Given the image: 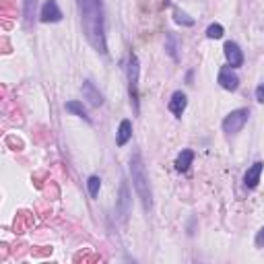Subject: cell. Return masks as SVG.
Returning <instances> with one entry per match:
<instances>
[{
  "label": "cell",
  "mask_w": 264,
  "mask_h": 264,
  "mask_svg": "<svg viewBox=\"0 0 264 264\" xmlns=\"http://www.w3.org/2000/svg\"><path fill=\"white\" fill-rule=\"evenodd\" d=\"M130 176H132V186L138 194V198L143 202V208L149 213L151 206H153V194H151V186H149V177L145 172V163L141 153H134L132 159H130Z\"/></svg>",
  "instance_id": "obj_2"
},
{
  "label": "cell",
  "mask_w": 264,
  "mask_h": 264,
  "mask_svg": "<svg viewBox=\"0 0 264 264\" xmlns=\"http://www.w3.org/2000/svg\"><path fill=\"white\" fill-rule=\"evenodd\" d=\"M219 85L223 87L225 91H235L240 87V79L238 75H235L231 68H221V73H219Z\"/></svg>",
  "instance_id": "obj_7"
},
{
  "label": "cell",
  "mask_w": 264,
  "mask_h": 264,
  "mask_svg": "<svg viewBox=\"0 0 264 264\" xmlns=\"http://www.w3.org/2000/svg\"><path fill=\"white\" fill-rule=\"evenodd\" d=\"M130 136H132V124H130V120H122L120 122V128H118V136H116L118 147L126 145L130 141Z\"/></svg>",
  "instance_id": "obj_11"
},
{
  "label": "cell",
  "mask_w": 264,
  "mask_h": 264,
  "mask_svg": "<svg viewBox=\"0 0 264 264\" xmlns=\"http://www.w3.org/2000/svg\"><path fill=\"white\" fill-rule=\"evenodd\" d=\"M138 77H141V64L134 54H130L128 60V93H130V103L134 114H138Z\"/></svg>",
  "instance_id": "obj_3"
},
{
  "label": "cell",
  "mask_w": 264,
  "mask_h": 264,
  "mask_svg": "<svg viewBox=\"0 0 264 264\" xmlns=\"http://www.w3.org/2000/svg\"><path fill=\"white\" fill-rule=\"evenodd\" d=\"M87 188H89V194L95 198L97 194H99V188H101V179L97 177V176H91L89 179H87Z\"/></svg>",
  "instance_id": "obj_16"
},
{
  "label": "cell",
  "mask_w": 264,
  "mask_h": 264,
  "mask_svg": "<svg viewBox=\"0 0 264 264\" xmlns=\"http://www.w3.org/2000/svg\"><path fill=\"white\" fill-rule=\"evenodd\" d=\"M79 10H81L83 29H85V35L91 41V46L97 52L107 54L105 23H103V6H101V0H79Z\"/></svg>",
  "instance_id": "obj_1"
},
{
  "label": "cell",
  "mask_w": 264,
  "mask_h": 264,
  "mask_svg": "<svg viewBox=\"0 0 264 264\" xmlns=\"http://www.w3.org/2000/svg\"><path fill=\"white\" fill-rule=\"evenodd\" d=\"M83 95H85V99H87L91 105H95V107L103 103V95L97 91V87L93 85L91 81H85V83H83Z\"/></svg>",
  "instance_id": "obj_9"
},
{
  "label": "cell",
  "mask_w": 264,
  "mask_h": 264,
  "mask_svg": "<svg viewBox=\"0 0 264 264\" xmlns=\"http://www.w3.org/2000/svg\"><path fill=\"white\" fill-rule=\"evenodd\" d=\"M192 159H194V153L190 149H184L176 159V170L177 172H188V168L192 165Z\"/></svg>",
  "instance_id": "obj_12"
},
{
  "label": "cell",
  "mask_w": 264,
  "mask_h": 264,
  "mask_svg": "<svg viewBox=\"0 0 264 264\" xmlns=\"http://www.w3.org/2000/svg\"><path fill=\"white\" fill-rule=\"evenodd\" d=\"M118 208H120L122 221H126V217L130 213V206H128V186H126V182H124L122 188H120V204H118Z\"/></svg>",
  "instance_id": "obj_13"
},
{
  "label": "cell",
  "mask_w": 264,
  "mask_h": 264,
  "mask_svg": "<svg viewBox=\"0 0 264 264\" xmlns=\"http://www.w3.org/2000/svg\"><path fill=\"white\" fill-rule=\"evenodd\" d=\"M168 52L172 54V58H174V60H177V54H176V37H174V35H170V44H168Z\"/></svg>",
  "instance_id": "obj_19"
},
{
  "label": "cell",
  "mask_w": 264,
  "mask_h": 264,
  "mask_svg": "<svg viewBox=\"0 0 264 264\" xmlns=\"http://www.w3.org/2000/svg\"><path fill=\"white\" fill-rule=\"evenodd\" d=\"M33 10H35V0H25V23H27V25L31 23Z\"/></svg>",
  "instance_id": "obj_17"
},
{
  "label": "cell",
  "mask_w": 264,
  "mask_h": 264,
  "mask_svg": "<svg viewBox=\"0 0 264 264\" xmlns=\"http://www.w3.org/2000/svg\"><path fill=\"white\" fill-rule=\"evenodd\" d=\"M66 109H68V112H73V114H77L79 118H85V120L89 122L87 109L83 107V103H81V101H68V103H66Z\"/></svg>",
  "instance_id": "obj_14"
},
{
  "label": "cell",
  "mask_w": 264,
  "mask_h": 264,
  "mask_svg": "<svg viewBox=\"0 0 264 264\" xmlns=\"http://www.w3.org/2000/svg\"><path fill=\"white\" fill-rule=\"evenodd\" d=\"M248 118H250V109H248V107L235 109V112H231V114L223 120V130H225L227 134H238V132L246 126Z\"/></svg>",
  "instance_id": "obj_4"
},
{
  "label": "cell",
  "mask_w": 264,
  "mask_h": 264,
  "mask_svg": "<svg viewBox=\"0 0 264 264\" xmlns=\"http://www.w3.org/2000/svg\"><path fill=\"white\" fill-rule=\"evenodd\" d=\"M262 170H264V163L262 161H256L252 168H250L244 176V184L246 188H256L258 182H260V176H262Z\"/></svg>",
  "instance_id": "obj_8"
},
{
  "label": "cell",
  "mask_w": 264,
  "mask_h": 264,
  "mask_svg": "<svg viewBox=\"0 0 264 264\" xmlns=\"http://www.w3.org/2000/svg\"><path fill=\"white\" fill-rule=\"evenodd\" d=\"M256 99H258L260 103H264V85H258V87H256Z\"/></svg>",
  "instance_id": "obj_20"
},
{
  "label": "cell",
  "mask_w": 264,
  "mask_h": 264,
  "mask_svg": "<svg viewBox=\"0 0 264 264\" xmlns=\"http://www.w3.org/2000/svg\"><path fill=\"white\" fill-rule=\"evenodd\" d=\"M41 21L44 23H58L62 21V10L58 6L56 0H46L44 6H41Z\"/></svg>",
  "instance_id": "obj_5"
},
{
  "label": "cell",
  "mask_w": 264,
  "mask_h": 264,
  "mask_svg": "<svg viewBox=\"0 0 264 264\" xmlns=\"http://www.w3.org/2000/svg\"><path fill=\"white\" fill-rule=\"evenodd\" d=\"M256 246L258 248H264V227L258 231V235H256Z\"/></svg>",
  "instance_id": "obj_21"
},
{
  "label": "cell",
  "mask_w": 264,
  "mask_h": 264,
  "mask_svg": "<svg viewBox=\"0 0 264 264\" xmlns=\"http://www.w3.org/2000/svg\"><path fill=\"white\" fill-rule=\"evenodd\" d=\"M223 50H225V58H227L229 66L238 68V66H242V64H244V54H242L240 46L235 44V41H227Z\"/></svg>",
  "instance_id": "obj_6"
},
{
  "label": "cell",
  "mask_w": 264,
  "mask_h": 264,
  "mask_svg": "<svg viewBox=\"0 0 264 264\" xmlns=\"http://www.w3.org/2000/svg\"><path fill=\"white\" fill-rule=\"evenodd\" d=\"M186 103H188V99H186V95L182 93V91H176L174 95H172V101H170V109L172 112L179 118L184 114V109H186Z\"/></svg>",
  "instance_id": "obj_10"
},
{
  "label": "cell",
  "mask_w": 264,
  "mask_h": 264,
  "mask_svg": "<svg viewBox=\"0 0 264 264\" xmlns=\"http://www.w3.org/2000/svg\"><path fill=\"white\" fill-rule=\"evenodd\" d=\"M223 33H225V29H223V25H219V23L208 25V29H206V37L208 39H221Z\"/></svg>",
  "instance_id": "obj_15"
},
{
  "label": "cell",
  "mask_w": 264,
  "mask_h": 264,
  "mask_svg": "<svg viewBox=\"0 0 264 264\" xmlns=\"http://www.w3.org/2000/svg\"><path fill=\"white\" fill-rule=\"evenodd\" d=\"M174 17H176V21H177V23H182V25H188V27H190V25H194V19H190V17L186 15V12L177 10V8L174 10Z\"/></svg>",
  "instance_id": "obj_18"
}]
</instances>
